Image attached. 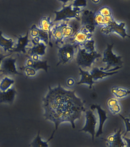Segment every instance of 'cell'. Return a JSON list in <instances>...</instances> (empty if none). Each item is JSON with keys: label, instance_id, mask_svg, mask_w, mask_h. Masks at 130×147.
Here are the masks:
<instances>
[{"label": "cell", "instance_id": "32", "mask_svg": "<svg viewBox=\"0 0 130 147\" xmlns=\"http://www.w3.org/2000/svg\"><path fill=\"white\" fill-rule=\"evenodd\" d=\"M72 4L73 6L76 7H85L87 5V1L85 0H76L73 1Z\"/></svg>", "mask_w": 130, "mask_h": 147}, {"label": "cell", "instance_id": "1", "mask_svg": "<svg viewBox=\"0 0 130 147\" xmlns=\"http://www.w3.org/2000/svg\"><path fill=\"white\" fill-rule=\"evenodd\" d=\"M49 91L43 99L44 115L45 120L52 122L55 129L64 122H69L72 127H76L75 121L80 119L82 113L85 112V101H82L75 94V90H68L59 83L57 87H49Z\"/></svg>", "mask_w": 130, "mask_h": 147}, {"label": "cell", "instance_id": "8", "mask_svg": "<svg viewBox=\"0 0 130 147\" xmlns=\"http://www.w3.org/2000/svg\"><path fill=\"white\" fill-rule=\"evenodd\" d=\"M123 133L120 129L119 130L115 131L114 134L104 139L107 142V147H130V139L122 136Z\"/></svg>", "mask_w": 130, "mask_h": 147}, {"label": "cell", "instance_id": "15", "mask_svg": "<svg viewBox=\"0 0 130 147\" xmlns=\"http://www.w3.org/2000/svg\"><path fill=\"white\" fill-rule=\"evenodd\" d=\"M117 69V67H115L113 69L108 71H103L100 69L99 68L94 67L91 71H90V72L92 75L93 81H96L99 79H102L105 77L113 75L118 73V71H116Z\"/></svg>", "mask_w": 130, "mask_h": 147}, {"label": "cell", "instance_id": "25", "mask_svg": "<svg viewBox=\"0 0 130 147\" xmlns=\"http://www.w3.org/2000/svg\"><path fill=\"white\" fill-rule=\"evenodd\" d=\"M31 67L33 68L37 72L38 70L43 69L47 72L50 66L47 64V61H42L39 60L36 61H33V63Z\"/></svg>", "mask_w": 130, "mask_h": 147}, {"label": "cell", "instance_id": "24", "mask_svg": "<svg viewBox=\"0 0 130 147\" xmlns=\"http://www.w3.org/2000/svg\"><path fill=\"white\" fill-rule=\"evenodd\" d=\"M13 79L8 77H5L0 82V91L4 92L12 87L14 84Z\"/></svg>", "mask_w": 130, "mask_h": 147}, {"label": "cell", "instance_id": "23", "mask_svg": "<svg viewBox=\"0 0 130 147\" xmlns=\"http://www.w3.org/2000/svg\"><path fill=\"white\" fill-rule=\"evenodd\" d=\"M112 94L117 98H123L129 95V89L118 87H114L111 88Z\"/></svg>", "mask_w": 130, "mask_h": 147}, {"label": "cell", "instance_id": "36", "mask_svg": "<svg viewBox=\"0 0 130 147\" xmlns=\"http://www.w3.org/2000/svg\"><path fill=\"white\" fill-rule=\"evenodd\" d=\"M92 2H94L95 3H97L98 2H100V1H92Z\"/></svg>", "mask_w": 130, "mask_h": 147}, {"label": "cell", "instance_id": "13", "mask_svg": "<svg viewBox=\"0 0 130 147\" xmlns=\"http://www.w3.org/2000/svg\"><path fill=\"white\" fill-rule=\"evenodd\" d=\"M29 31L27 32L25 36L21 35H14L18 39L17 42L16 44L15 47L13 49L10 51L9 52L13 53L15 52L23 53L24 54L27 53V47H28L31 42V40H29ZM32 43V42H31Z\"/></svg>", "mask_w": 130, "mask_h": 147}, {"label": "cell", "instance_id": "18", "mask_svg": "<svg viewBox=\"0 0 130 147\" xmlns=\"http://www.w3.org/2000/svg\"><path fill=\"white\" fill-rule=\"evenodd\" d=\"M79 69L81 79L77 83V84H86L89 85V89H91L92 88V86L95 82L93 81V78L90 71H84L81 68H79Z\"/></svg>", "mask_w": 130, "mask_h": 147}, {"label": "cell", "instance_id": "12", "mask_svg": "<svg viewBox=\"0 0 130 147\" xmlns=\"http://www.w3.org/2000/svg\"><path fill=\"white\" fill-rule=\"evenodd\" d=\"M91 110H95L97 113L98 118V126L97 130L95 134L96 137H98L103 133V126L105 122L108 118L107 116V112L101 108L100 105H92L91 106Z\"/></svg>", "mask_w": 130, "mask_h": 147}, {"label": "cell", "instance_id": "17", "mask_svg": "<svg viewBox=\"0 0 130 147\" xmlns=\"http://www.w3.org/2000/svg\"><path fill=\"white\" fill-rule=\"evenodd\" d=\"M51 16H44L40 20L39 28L48 33L50 40L51 41V30L55 24L51 20Z\"/></svg>", "mask_w": 130, "mask_h": 147}, {"label": "cell", "instance_id": "10", "mask_svg": "<svg viewBox=\"0 0 130 147\" xmlns=\"http://www.w3.org/2000/svg\"><path fill=\"white\" fill-rule=\"evenodd\" d=\"M125 24L124 22L118 24L114 20L107 26L103 27L101 30V32L106 34H109L113 33H116L119 34L123 38L125 37L130 36L127 33L125 28Z\"/></svg>", "mask_w": 130, "mask_h": 147}, {"label": "cell", "instance_id": "2", "mask_svg": "<svg viewBox=\"0 0 130 147\" xmlns=\"http://www.w3.org/2000/svg\"><path fill=\"white\" fill-rule=\"evenodd\" d=\"M58 49L59 62L57 66L60 64H68L76 57L78 46L68 42H65L61 47L57 46Z\"/></svg>", "mask_w": 130, "mask_h": 147}, {"label": "cell", "instance_id": "33", "mask_svg": "<svg viewBox=\"0 0 130 147\" xmlns=\"http://www.w3.org/2000/svg\"><path fill=\"white\" fill-rule=\"evenodd\" d=\"M119 115L120 116L121 118H122L124 120V122H125V127H126V132H125V134L124 136H125L127 133H128V132L130 131V119L128 118H125L123 117V116H122V115L120 114H119Z\"/></svg>", "mask_w": 130, "mask_h": 147}, {"label": "cell", "instance_id": "11", "mask_svg": "<svg viewBox=\"0 0 130 147\" xmlns=\"http://www.w3.org/2000/svg\"><path fill=\"white\" fill-rule=\"evenodd\" d=\"M95 12L87 10H83L81 12V22L82 26H84L93 33L96 27L93 20Z\"/></svg>", "mask_w": 130, "mask_h": 147}, {"label": "cell", "instance_id": "20", "mask_svg": "<svg viewBox=\"0 0 130 147\" xmlns=\"http://www.w3.org/2000/svg\"><path fill=\"white\" fill-rule=\"evenodd\" d=\"M107 106L109 111L116 115L119 114L121 111V107L119 102L116 98H110L107 101Z\"/></svg>", "mask_w": 130, "mask_h": 147}, {"label": "cell", "instance_id": "6", "mask_svg": "<svg viewBox=\"0 0 130 147\" xmlns=\"http://www.w3.org/2000/svg\"><path fill=\"white\" fill-rule=\"evenodd\" d=\"M85 123L82 129L79 131L88 132L92 136V141H94L96 129L98 126V115L95 113V110H89L85 111Z\"/></svg>", "mask_w": 130, "mask_h": 147}, {"label": "cell", "instance_id": "31", "mask_svg": "<svg viewBox=\"0 0 130 147\" xmlns=\"http://www.w3.org/2000/svg\"><path fill=\"white\" fill-rule=\"evenodd\" d=\"M22 69L25 71V73L28 76H33L37 73V71H35L33 68L31 67L24 66L23 67Z\"/></svg>", "mask_w": 130, "mask_h": 147}, {"label": "cell", "instance_id": "5", "mask_svg": "<svg viewBox=\"0 0 130 147\" xmlns=\"http://www.w3.org/2000/svg\"><path fill=\"white\" fill-rule=\"evenodd\" d=\"M114 44H107V48L103 53L102 61L106 63L107 66L105 68L101 67L100 69L103 71L109 70L111 67H121L124 62L122 61V56H117L113 52Z\"/></svg>", "mask_w": 130, "mask_h": 147}, {"label": "cell", "instance_id": "29", "mask_svg": "<svg viewBox=\"0 0 130 147\" xmlns=\"http://www.w3.org/2000/svg\"><path fill=\"white\" fill-rule=\"evenodd\" d=\"M95 42L93 39H91L87 41L81 48H84L87 51H95L94 47Z\"/></svg>", "mask_w": 130, "mask_h": 147}, {"label": "cell", "instance_id": "19", "mask_svg": "<svg viewBox=\"0 0 130 147\" xmlns=\"http://www.w3.org/2000/svg\"><path fill=\"white\" fill-rule=\"evenodd\" d=\"M15 42L12 39H7L3 35V32L0 30V47L3 48L4 51L12 50L14 47Z\"/></svg>", "mask_w": 130, "mask_h": 147}, {"label": "cell", "instance_id": "14", "mask_svg": "<svg viewBox=\"0 0 130 147\" xmlns=\"http://www.w3.org/2000/svg\"><path fill=\"white\" fill-rule=\"evenodd\" d=\"M64 22L65 21H62L55 24L51 30V37L55 41L57 45H58L59 44L60 45L64 44L62 33V29Z\"/></svg>", "mask_w": 130, "mask_h": 147}, {"label": "cell", "instance_id": "3", "mask_svg": "<svg viewBox=\"0 0 130 147\" xmlns=\"http://www.w3.org/2000/svg\"><path fill=\"white\" fill-rule=\"evenodd\" d=\"M101 57V54L96 51H87L83 48L78 47L76 54V62L78 66L84 67H91L92 64L97 59Z\"/></svg>", "mask_w": 130, "mask_h": 147}, {"label": "cell", "instance_id": "35", "mask_svg": "<svg viewBox=\"0 0 130 147\" xmlns=\"http://www.w3.org/2000/svg\"><path fill=\"white\" fill-rule=\"evenodd\" d=\"M67 83L69 86H72L75 84V82L73 79L72 78H70L67 80Z\"/></svg>", "mask_w": 130, "mask_h": 147}, {"label": "cell", "instance_id": "30", "mask_svg": "<svg viewBox=\"0 0 130 147\" xmlns=\"http://www.w3.org/2000/svg\"><path fill=\"white\" fill-rule=\"evenodd\" d=\"M103 16L97 12H95L93 20L96 26H102V21Z\"/></svg>", "mask_w": 130, "mask_h": 147}, {"label": "cell", "instance_id": "22", "mask_svg": "<svg viewBox=\"0 0 130 147\" xmlns=\"http://www.w3.org/2000/svg\"><path fill=\"white\" fill-rule=\"evenodd\" d=\"M55 133L53 132L51 137L47 141H43L40 135V131H39L38 134L35 138L30 146L32 147H49L48 142L53 138Z\"/></svg>", "mask_w": 130, "mask_h": 147}, {"label": "cell", "instance_id": "16", "mask_svg": "<svg viewBox=\"0 0 130 147\" xmlns=\"http://www.w3.org/2000/svg\"><path fill=\"white\" fill-rule=\"evenodd\" d=\"M16 95V90L13 86L5 91H0V103L12 104Z\"/></svg>", "mask_w": 130, "mask_h": 147}, {"label": "cell", "instance_id": "4", "mask_svg": "<svg viewBox=\"0 0 130 147\" xmlns=\"http://www.w3.org/2000/svg\"><path fill=\"white\" fill-rule=\"evenodd\" d=\"M81 8L76 7L73 6L72 3L69 5H63L62 9L60 11H55V17L53 22L62 21L67 20L76 18L81 21Z\"/></svg>", "mask_w": 130, "mask_h": 147}, {"label": "cell", "instance_id": "21", "mask_svg": "<svg viewBox=\"0 0 130 147\" xmlns=\"http://www.w3.org/2000/svg\"><path fill=\"white\" fill-rule=\"evenodd\" d=\"M47 45L43 42H40L36 45L29 48L28 53L29 55L36 54L40 56H44L45 54Z\"/></svg>", "mask_w": 130, "mask_h": 147}, {"label": "cell", "instance_id": "34", "mask_svg": "<svg viewBox=\"0 0 130 147\" xmlns=\"http://www.w3.org/2000/svg\"><path fill=\"white\" fill-rule=\"evenodd\" d=\"M12 53H10L9 54H7V55H4L0 52V68H1V64L2 62L3 61V59L6 58V57H9L12 55Z\"/></svg>", "mask_w": 130, "mask_h": 147}, {"label": "cell", "instance_id": "27", "mask_svg": "<svg viewBox=\"0 0 130 147\" xmlns=\"http://www.w3.org/2000/svg\"><path fill=\"white\" fill-rule=\"evenodd\" d=\"M64 21V24L62 29V33L65 43L68 39L73 35L74 33L72 29L67 25V21Z\"/></svg>", "mask_w": 130, "mask_h": 147}, {"label": "cell", "instance_id": "9", "mask_svg": "<svg viewBox=\"0 0 130 147\" xmlns=\"http://www.w3.org/2000/svg\"><path fill=\"white\" fill-rule=\"evenodd\" d=\"M17 58L9 57H6L2 62L0 68V72L6 76L23 75L17 69L16 63Z\"/></svg>", "mask_w": 130, "mask_h": 147}, {"label": "cell", "instance_id": "28", "mask_svg": "<svg viewBox=\"0 0 130 147\" xmlns=\"http://www.w3.org/2000/svg\"><path fill=\"white\" fill-rule=\"evenodd\" d=\"M97 12L103 17L112 16L111 10L109 7L104 6L99 9Z\"/></svg>", "mask_w": 130, "mask_h": 147}, {"label": "cell", "instance_id": "26", "mask_svg": "<svg viewBox=\"0 0 130 147\" xmlns=\"http://www.w3.org/2000/svg\"><path fill=\"white\" fill-rule=\"evenodd\" d=\"M66 20L67 25L72 29L74 34L81 27V21L76 18H71Z\"/></svg>", "mask_w": 130, "mask_h": 147}, {"label": "cell", "instance_id": "7", "mask_svg": "<svg viewBox=\"0 0 130 147\" xmlns=\"http://www.w3.org/2000/svg\"><path fill=\"white\" fill-rule=\"evenodd\" d=\"M92 37L93 34L92 32L89 31L84 26H81V27L65 42H68L82 47L87 41L93 39Z\"/></svg>", "mask_w": 130, "mask_h": 147}]
</instances>
